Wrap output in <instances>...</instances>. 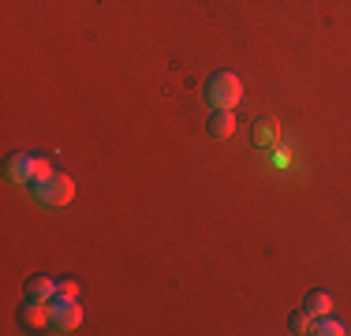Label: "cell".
Returning a JSON list of instances; mask_svg holds the SVG:
<instances>
[{"label": "cell", "mask_w": 351, "mask_h": 336, "mask_svg": "<svg viewBox=\"0 0 351 336\" xmlns=\"http://www.w3.org/2000/svg\"><path fill=\"white\" fill-rule=\"evenodd\" d=\"M71 299H79V284H75V280H56L53 302H71ZM53 302H49V307H53Z\"/></svg>", "instance_id": "obj_10"}, {"label": "cell", "mask_w": 351, "mask_h": 336, "mask_svg": "<svg viewBox=\"0 0 351 336\" xmlns=\"http://www.w3.org/2000/svg\"><path fill=\"white\" fill-rule=\"evenodd\" d=\"M53 296H56L53 276H30L27 291H23V299H34V302H53Z\"/></svg>", "instance_id": "obj_7"}, {"label": "cell", "mask_w": 351, "mask_h": 336, "mask_svg": "<svg viewBox=\"0 0 351 336\" xmlns=\"http://www.w3.org/2000/svg\"><path fill=\"white\" fill-rule=\"evenodd\" d=\"M53 322H49V329L53 333H75L82 325V307H79V299H71V302H53Z\"/></svg>", "instance_id": "obj_3"}, {"label": "cell", "mask_w": 351, "mask_h": 336, "mask_svg": "<svg viewBox=\"0 0 351 336\" xmlns=\"http://www.w3.org/2000/svg\"><path fill=\"white\" fill-rule=\"evenodd\" d=\"M311 333H317V336H344L348 329H344V322H337V317H314V325H311Z\"/></svg>", "instance_id": "obj_9"}, {"label": "cell", "mask_w": 351, "mask_h": 336, "mask_svg": "<svg viewBox=\"0 0 351 336\" xmlns=\"http://www.w3.org/2000/svg\"><path fill=\"white\" fill-rule=\"evenodd\" d=\"M49 322H53V310H49V302L27 299V302L19 307V325H23V329L41 333V329H49Z\"/></svg>", "instance_id": "obj_4"}, {"label": "cell", "mask_w": 351, "mask_h": 336, "mask_svg": "<svg viewBox=\"0 0 351 336\" xmlns=\"http://www.w3.org/2000/svg\"><path fill=\"white\" fill-rule=\"evenodd\" d=\"M210 134L217 142L232 139V134H236V108H217L210 116Z\"/></svg>", "instance_id": "obj_6"}, {"label": "cell", "mask_w": 351, "mask_h": 336, "mask_svg": "<svg viewBox=\"0 0 351 336\" xmlns=\"http://www.w3.org/2000/svg\"><path fill=\"white\" fill-rule=\"evenodd\" d=\"M34 176H38V157H30V154L8 157V165H4L8 183H34Z\"/></svg>", "instance_id": "obj_5"}, {"label": "cell", "mask_w": 351, "mask_h": 336, "mask_svg": "<svg viewBox=\"0 0 351 336\" xmlns=\"http://www.w3.org/2000/svg\"><path fill=\"white\" fill-rule=\"evenodd\" d=\"M303 310L311 317H325L332 310V296L329 291H311V296H306V302H303Z\"/></svg>", "instance_id": "obj_8"}, {"label": "cell", "mask_w": 351, "mask_h": 336, "mask_svg": "<svg viewBox=\"0 0 351 336\" xmlns=\"http://www.w3.org/2000/svg\"><path fill=\"white\" fill-rule=\"evenodd\" d=\"M311 325H314V317L306 314V310H295V314L288 317V329L291 333H311Z\"/></svg>", "instance_id": "obj_11"}, {"label": "cell", "mask_w": 351, "mask_h": 336, "mask_svg": "<svg viewBox=\"0 0 351 336\" xmlns=\"http://www.w3.org/2000/svg\"><path fill=\"white\" fill-rule=\"evenodd\" d=\"M30 191H34V198L41 202V206L64 209L75 198V180H71L68 172H53V176H45V180L30 183Z\"/></svg>", "instance_id": "obj_2"}, {"label": "cell", "mask_w": 351, "mask_h": 336, "mask_svg": "<svg viewBox=\"0 0 351 336\" xmlns=\"http://www.w3.org/2000/svg\"><path fill=\"white\" fill-rule=\"evenodd\" d=\"M206 101L213 108H236L243 101V79L236 71H213L206 82Z\"/></svg>", "instance_id": "obj_1"}]
</instances>
